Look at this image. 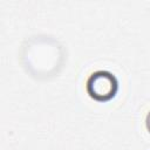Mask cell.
Wrapping results in <instances>:
<instances>
[{
    "instance_id": "obj_1",
    "label": "cell",
    "mask_w": 150,
    "mask_h": 150,
    "mask_svg": "<svg viewBox=\"0 0 150 150\" xmlns=\"http://www.w3.org/2000/svg\"><path fill=\"white\" fill-rule=\"evenodd\" d=\"M120 89L118 79L108 70H96L89 75L86 82L88 95L97 102H108L112 100Z\"/></svg>"
}]
</instances>
